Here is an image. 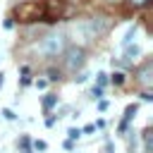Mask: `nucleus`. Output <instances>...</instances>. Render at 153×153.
Segmentation results:
<instances>
[{"mask_svg":"<svg viewBox=\"0 0 153 153\" xmlns=\"http://www.w3.org/2000/svg\"><path fill=\"white\" fill-rule=\"evenodd\" d=\"M103 31H105V22H103V19H84V22H76V24L69 26V33H72V38H74L79 45L91 43V41L98 38Z\"/></svg>","mask_w":153,"mask_h":153,"instance_id":"f257e3e1","label":"nucleus"},{"mask_svg":"<svg viewBox=\"0 0 153 153\" xmlns=\"http://www.w3.org/2000/svg\"><path fill=\"white\" fill-rule=\"evenodd\" d=\"M65 50V36L62 33H50L45 38H41V43L36 45V53L41 57H57Z\"/></svg>","mask_w":153,"mask_h":153,"instance_id":"f03ea898","label":"nucleus"},{"mask_svg":"<svg viewBox=\"0 0 153 153\" xmlns=\"http://www.w3.org/2000/svg\"><path fill=\"white\" fill-rule=\"evenodd\" d=\"M81 65H84V50L74 45L72 50H67V60H65V67H67L69 72H76Z\"/></svg>","mask_w":153,"mask_h":153,"instance_id":"7ed1b4c3","label":"nucleus"},{"mask_svg":"<svg viewBox=\"0 0 153 153\" xmlns=\"http://www.w3.org/2000/svg\"><path fill=\"white\" fill-rule=\"evenodd\" d=\"M151 72H153V65H151V62H146V65L141 67V72H139V81H141L143 86H151V84H153Z\"/></svg>","mask_w":153,"mask_h":153,"instance_id":"20e7f679","label":"nucleus"},{"mask_svg":"<svg viewBox=\"0 0 153 153\" xmlns=\"http://www.w3.org/2000/svg\"><path fill=\"white\" fill-rule=\"evenodd\" d=\"M139 53H141V50H139V45H127V50H124V60H127V62H131V60H136V57H139Z\"/></svg>","mask_w":153,"mask_h":153,"instance_id":"39448f33","label":"nucleus"},{"mask_svg":"<svg viewBox=\"0 0 153 153\" xmlns=\"http://www.w3.org/2000/svg\"><path fill=\"white\" fill-rule=\"evenodd\" d=\"M134 36H136V26H129V29L124 31V38H122V45H129V43L134 41Z\"/></svg>","mask_w":153,"mask_h":153,"instance_id":"423d86ee","label":"nucleus"},{"mask_svg":"<svg viewBox=\"0 0 153 153\" xmlns=\"http://www.w3.org/2000/svg\"><path fill=\"white\" fill-rule=\"evenodd\" d=\"M134 112H136V105H127V110H124V122H122V129L127 127V122L134 117Z\"/></svg>","mask_w":153,"mask_h":153,"instance_id":"0eeeda50","label":"nucleus"},{"mask_svg":"<svg viewBox=\"0 0 153 153\" xmlns=\"http://www.w3.org/2000/svg\"><path fill=\"white\" fill-rule=\"evenodd\" d=\"M55 103H57V96H53V93H48V96L43 98V108H45V110H50Z\"/></svg>","mask_w":153,"mask_h":153,"instance_id":"6e6552de","label":"nucleus"},{"mask_svg":"<svg viewBox=\"0 0 153 153\" xmlns=\"http://www.w3.org/2000/svg\"><path fill=\"white\" fill-rule=\"evenodd\" d=\"M67 136H69V141H74V139H79V136H81V129L69 127V129H67Z\"/></svg>","mask_w":153,"mask_h":153,"instance_id":"1a4fd4ad","label":"nucleus"},{"mask_svg":"<svg viewBox=\"0 0 153 153\" xmlns=\"http://www.w3.org/2000/svg\"><path fill=\"white\" fill-rule=\"evenodd\" d=\"M33 148H36V151H45V148H48V143H45V141H38V139H36V141H33Z\"/></svg>","mask_w":153,"mask_h":153,"instance_id":"9d476101","label":"nucleus"},{"mask_svg":"<svg viewBox=\"0 0 153 153\" xmlns=\"http://www.w3.org/2000/svg\"><path fill=\"white\" fill-rule=\"evenodd\" d=\"M112 81H115V84H122V81H124V74H122V72H115V74H112Z\"/></svg>","mask_w":153,"mask_h":153,"instance_id":"9b49d317","label":"nucleus"},{"mask_svg":"<svg viewBox=\"0 0 153 153\" xmlns=\"http://www.w3.org/2000/svg\"><path fill=\"white\" fill-rule=\"evenodd\" d=\"M91 96H93V98H100V96H103V86H93Z\"/></svg>","mask_w":153,"mask_h":153,"instance_id":"f8f14e48","label":"nucleus"},{"mask_svg":"<svg viewBox=\"0 0 153 153\" xmlns=\"http://www.w3.org/2000/svg\"><path fill=\"white\" fill-rule=\"evenodd\" d=\"M108 84V76H105V72H100L98 74V86H105Z\"/></svg>","mask_w":153,"mask_h":153,"instance_id":"ddd939ff","label":"nucleus"},{"mask_svg":"<svg viewBox=\"0 0 153 153\" xmlns=\"http://www.w3.org/2000/svg\"><path fill=\"white\" fill-rule=\"evenodd\" d=\"M2 115H5V120H14V117H17V115H14L10 108H5V110H2Z\"/></svg>","mask_w":153,"mask_h":153,"instance_id":"4468645a","label":"nucleus"},{"mask_svg":"<svg viewBox=\"0 0 153 153\" xmlns=\"http://www.w3.org/2000/svg\"><path fill=\"white\" fill-rule=\"evenodd\" d=\"M48 79H50V81H55V79H60V74H57L55 69H50V72H48Z\"/></svg>","mask_w":153,"mask_h":153,"instance_id":"2eb2a0df","label":"nucleus"},{"mask_svg":"<svg viewBox=\"0 0 153 153\" xmlns=\"http://www.w3.org/2000/svg\"><path fill=\"white\" fill-rule=\"evenodd\" d=\"M91 131H96V127H93V124H86V127L81 129V134H91Z\"/></svg>","mask_w":153,"mask_h":153,"instance_id":"dca6fc26","label":"nucleus"},{"mask_svg":"<svg viewBox=\"0 0 153 153\" xmlns=\"http://www.w3.org/2000/svg\"><path fill=\"white\" fill-rule=\"evenodd\" d=\"M98 110H100V112L108 110V100H100V103H98Z\"/></svg>","mask_w":153,"mask_h":153,"instance_id":"f3484780","label":"nucleus"},{"mask_svg":"<svg viewBox=\"0 0 153 153\" xmlns=\"http://www.w3.org/2000/svg\"><path fill=\"white\" fill-rule=\"evenodd\" d=\"M86 76H88V74H79V76H74V81H79V84H81V81H86Z\"/></svg>","mask_w":153,"mask_h":153,"instance_id":"a211bd4d","label":"nucleus"},{"mask_svg":"<svg viewBox=\"0 0 153 153\" xmlns=\"http://www.w3.org/2000/svg\"><path fill=\"white\" fill-rule=\"evenodd\" d=\"M129 2H131V5H146L148 0H129Z\"/></svg>","mask_w":153,"mask_h":153,"instance_id":"6ab92c4d","label":"nucleus"},{"mask_svg":"<svg viewBox=\"0 0 153 153\" xmlns=\"http://www.w3.org/2000/svg\"><path fill=\"white\" fill-rule=\"evenodd\" d=\"M0 86H2V72H0Z\"/></svg>","mask_w":153,"mask_h":153,"instance_id":"aec40b11","label":"nucleus"},{"mask_svg":"<svg viewBox=\"0 0 153 153\" xmlns=\"http://www.w3.org/2000/svg\"><path fill=\"white\" fill-rule=\"evenodd\" d=\"M24 153H31V151H29V148H26V151H24Z\"/></svg>","mask_w":153,"mask_h":153,"instance_id":"412c9836","label":"nucleus"},{"mask_svg":"<svg viewBox=\"0 0 153 153\" xmlns=\"http://www.w3.org/2000/svg\"><path fill=\"white\" fill-rule=\"evenodd\" d=\"M110 2H117V0H110Z\"/></svg>","mask_w":153,"mask_h":153,"instance_id":"4be33fe9","label":"nucleus"}]
</instances>
